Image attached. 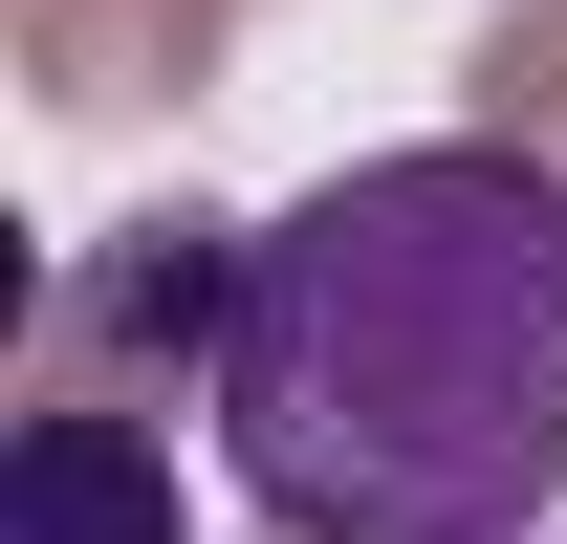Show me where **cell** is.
<instances>
[{
	"label": "cell",
	"mask_w": 567,
	"mask_h": 544,
	"mask_svg": "<svg viewBox=\"0 0 567 544\" xmlns=\"http://www.w3.org/2000/svg\"><path fill=\"white\" fill-rule=\"evenodd\" d=\"M218 479L284 544H546L567 501V175L502 132L350 153L240 218Z\"/></svg>",
	"instance_id": "6da1fadb"
},
{
	"label": "cell",
	"mask_w": 567,
	"mask_h": 544,
	"mask_svg": "<svg viewBox=\"0 0 567 544\" xmlns=\"http://www.w3.org/2000/svg\"><path fill=\"white\" fill-rule=\"evenodd\" d=\"M0 544H197V501H175V436L110 393H44L22 436H0Z\"/></svg>",
	"instance_id": "7a4b0ae2"
},
{
	"label": "cell",
	"mask_w": 567,
	"mask_h": 544,
	"mask_svg": "<svg viewBox=\"0 0 567 544\" xmlns=\"http://www.w3.org/2000/svg\"><path fill=\"white\" fill-rule=\"evenodd\" d=\"M218 305H240V218H132V240L87 262V327L175 348V370H218Z\"/></svg>",
	"instance_id": "3957f363"
}]
</instances>
